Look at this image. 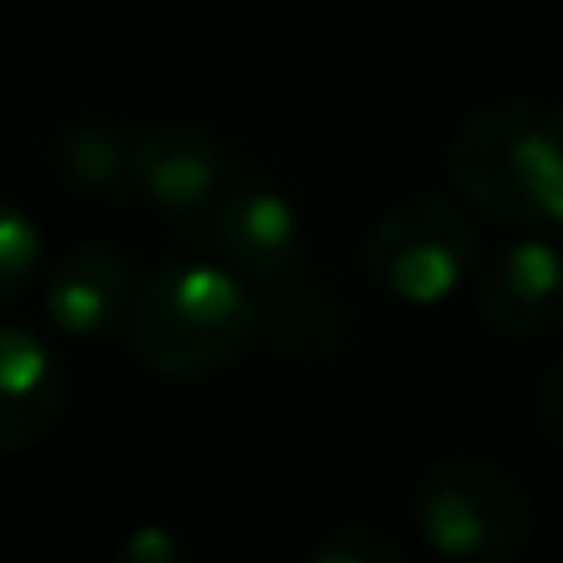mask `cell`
<instances>
[{"label":"cell","instance_id":"12","mask_svg":"<svg viewBox=\"0 0 563 563\" xmlns=\"http://www.w3.org/2000/svg\"><path fill=\"white\" fill-rule=\"evenodd\" d=\"M311 563H406V544L386 529L371 525H346L336 534H327L321 544H311Z\"/></svg>","mask_w":563,"mask_h":563},{"label":"cell","instance_id":"3","mask_svg":"<svg viewBox=\"0 0 563 563\" xmlns=\"http://www.w3.org/2000/svg\"><path fill=\"white\" fill-rule=\"evenodd\" d=\"M410 519L440 559L460 563H509L534 539L529 489L479 450L440 455L410 489Z\"/></svg>","mask_w":563,"mask_h":563},{"label":"cell","instance_id":"5","mask_svg":"<svg viewBox=\"0 0 563 563\" xmlns=\"http://www.w3.org/2000/svg\"><path fill=\"white\" fill-rule=\"evenodd\" d=\"M479 317L499 336H549L563 327V247L549 238H515L475 273Z\"/></svg>","mask_w":563,"mask_h":563},{"label":"cell","instance_id":"4","mask_svg":"<svg viewBox=\"0 0 563 563\" xmlns=\"http://www.w3.org/2000/svg\"><path fill=\"white\" fill-rule=\"evenodd\" d=\"M361 263L390 297L410 307H435L479 263V233L455 198L416 194L390 203L361 243Z\"/></svg>","mask_w":563,"mask_h":563},{"label":"cell","instance_id":"6","mask_svg":"<svg viewBox=\"0 0 563 563\" xmlns=\"http://www.w3.org/2000/svg\"><path fill=\"white\" fill-rule=\"evenodd\" d=\"M69 406L65 356L40 331L0 321V455L30 450L59 426Z\"/></svg>","mask_w":563,"mask_h":563},{"label":"cell","instance_id":"1","mask_svg":"<svg viewBox=\"0 0 563 563\" xmlns=\"http://www.w3.org/2000/svg\"><path fill=\"white\" fill-rule=\"evenodd\" d=\"M450 178L505 228H563V109L509 99L470 114L450 144Z\"/></svg>","mask_w":563,"mask_h":563},{"label":"cell","instance_id":"14","mask_svg":"<svg viewBox=\"0 0 563 563\" xmlns=\"http://www.w3.org/2000/svg\"><path fill=\"white\" fill-rule=\"evenodd\" d=\"M124 559L129 563H178L184 559V544L168 534V525H139L124 539Z\"/></svg>","mask_w":563,"mask_h":563},{"label":"cell","instance_id":"8","mask_svg":"<svg viewBox=\"0 0 563 563\" xmlns=\"http://www.w3.org/2000/svg\"><path fill=\"white\" fill-rule=\"evenodd\" d=\"M129 263L104 243H85L49 267L40 287V307L55 331L75 341H95L114 331L129 311Z\"/></svg>","mask_w":563,"mask_h":563},{"label":"cell","instance_id":"10","mask_svg":"<svg viewBox=\"0 0 563 563\" xmlns=\"http://www.w3.org/2000/svg\"><path fill=\"white\" fill-rule=\"evenodd\" d=\"M129 158H134V148H129L124 134L109 124L69 129L55 148L59 174H65L75 188H85V194H109V188L129 184V178H134L129 174Z\"/></svg>","mask_w":563,"mask_h":563},{"label":"cell","instance_id":"7","mask_svg":"<svg viewBox=\"0 0 563 563\" xmlns=\"http://www.w3.org/2000/svg\"><path fill=\"white\" fill-rule=\"evenodd\" d=\"M134 188L164 213H194L213 203L223 184V148L198 124H154L139 134L129 158Z\"/></svg>","mask_w":563,"mask_h":563},{"label":"cell","instance_id":"2","mask_svg":"<svg viewBox=\"0 0 563 563\" xmlns=\"http://www.w3.org/2000/svg\"><path fill=\"white\" fill-rule=\"evenodd\" d=\"M257 297L223 263H168L129 307V346L148 371L174 380L213 376L253 346Z\"/></svg>","mask_w":563,"mask_h":563},{"label":"cell","instance_id":"9","mask_svg":"<svg viewBox=\"0 0 563 563\" xmlns=\"http://www.w3.org/2000/svg\"><path fill=\"white\" fill-rule=\"evenodd\" d=\"M213 247L247 277H282L301 257V218L273 188H238L213 208Z\"/></svg>","mask_w":563,"mask_h":563},{"label":"cell","instance_id":"11","mask_svg":"<svg viewBox=\"0 0 563 563\" xmlns=\"http://www.w3.org/2000/svg\"><path fill=\"white\" fill-rule=\"evenodd\" d=\"M40 253H45L40 223L20 203L0 198V307H15V301L35 287Z\"/></svg>","mask_w":563,"mask_h":563},{"label":"cell","instance_id":"13","mask_svg":"<svg viewBox=\"0 0 563 563\" xmlns=\"http://www.w3.org/2000/svg\"><path fill=\"white\" fill-rule=\"evenodd\" d=\"M534 426L563 455V361L544 371V380H539V390H534Z\"/></svg>","mask_w":563,"mask_h":563}]
</instances>
